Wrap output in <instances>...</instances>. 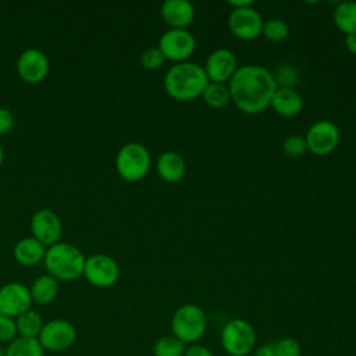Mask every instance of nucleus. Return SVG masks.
<instances>
[{
  "instance_id": "a211bd4d",
  "label": "nucleus",
  "mask_w": 356,
  "mask_h": 356,
  "mask_svg": "<svg viewBox=\"0 0 356 356\" xmlns=\"http://www.w3.org/2000/svg\"><path fill=\"white\" fill-rule=\"evenodd\" d=\"M156 170L159 177L170 184L178 182L184 178L186 171V164L184 157L172 150L163 152L156 161Z\"/></svg>"
},
{
  "instance_id": "c9c22d12",
  "label": "nucleus",
  "mask_w": 356,
  "mask_h": 356,
  "mask_svg": "<svg viewBox=\"0 0 356 356\" xmlns=\"http://www.w3.org/2000/svg\"><path fill=\"white\" fill-rule=\"evenodd\" d=\"M227 4L235 10V8H245V7H250L253 6V0H228Z\"/></svg>"
},
{
  "instance_id": "2eb2a0df",
  "label": "nucleus",
  "mask_w": 356,
  "mask_h": 356,
  "mask_svg": "<svg viewBox=\"0 0 356 356\" xmlns=\"http://www.w3.org/2000/svg\"><path fill=\"white\" fill-rule=\"evenodd\" d=\"M209 82L227 83L238 70L235 54L228 49L213 50L203 65Z\"/></svg>"
},
{
  "instance_id": "f3484780",
  "label": "nucleus",
  "mask_w": 356,
  "mask_h": 356,
  "mask_svg": "<svg viewBox=\"0 0 356 356\" xmlns=\"http://www.w3.org/2000/svg\"><path fill=\"white\" fill-rule=\"evenodd\" d=\"M270 107L282 117H295L303 108V97L295 88H277Z\"/></svg>"
},
{
  "instance_id": "e433bc0d",
  "label": "nucleus",
  "mask_w": 356,
  "mask_h": 356,
  "mask_svg": "<svg viewBox=\"0 0 356 356\" xmlns=\"http://www.w3.org/2000/svg\"><path fill=\"white\" fill-rule=\"evenodd\" d=\"M3 160H4V150H3V146L0 145V167L3 164Z\"/></svg>"
},
{
  "instance_id": "c756f323",
  "label": "nucleus",
  "mask_w": 356,
  "mask_h": 356,
  "mask_svg": "<svg viewBox=\"0 0 356 356\" xmlns=\"http://www.w3.org/2000/svg\"><path fill=\"white\" fill-rule=\"evenodd\" d=\"M164 56L159 47H149L140 54V64L143 68L154 71L164 64Z\"/></svg>"
},
{
  "instance_id": "4468645a",
  "label": "nucleus",
  "mask_w": 356,
  "mask_h": 356,
  "mask_svg": "<svg viewBox=\"0 0 356 356\" xmlns=\"http://www.w3.org/2000/svg\"><path fill=\"white\" fill-rule=\"evenodd\" d=\"M32 236L42 242L46 248L60 242L63 234V222L60 217L50 209H40L31 218Z\"/></svg>"
},
{
  "instance_id": "7ed1b4c3",
  "label": "nucleus",
  "mask_w": 356,
  "mask_h": 356,
  "mask_svg": "<svg viewBox=\"0 0 356 356\" xmlns=\"http://www.w3.org/2000/svg\"><path fill=\"white\" fill-rule=\"evenodd\" d=\"M85 254L75 245L67 242H57L47 246L44 254V267L47 274L57 281H74L83 274Z\"/></svg>"
},
{
  "instance_id": "dca6fc26",
  "label": "nucleus",
  "mask_w": 356,
  "mask_h": 356,
  "mask_svg": "<svg viewBox=\"0 0 356 356\" xmlns=\"http://www.w3.org/2000/svg\"><path fill=\"white\" fill-rule=\"evenodd\" d=\"M160 15L171 29H186L195 19V7L188 0H165Z\"/></svg>"
},
{
  "instance_id": "4be33fe9",
  "label": "nucleus",
  "mask_w": 356,
  "mask_h": 356,
  "mask_svg": "<svg viewBox=\"0 0 356 356\" xmlns=\"http://www.w3.org/2000/svg\"><path fill=\"white\" fill-rule=\"evenodd\" d=\"M15 324H17V332L19 337L38 338L44 323L42 316L38 312L29 309L15 318Z\"/></svg>"
},
{
  "instance_id": "39448f33",
  "label": "nucleus",
  "mask_w": 356,
  "mask_h": 356,
  "mask_svg": "<svg viewBox=\"0 0 356 356\" xmlns=\"http://www.w3.org/2000/svg\"><path fill=\"white\" fill-rule=\"evenodd\" d=\"M256 330L245 318L227 321L220 334L222 350L229 356H248L256 348Z\"/></svg>"
},
{
  "instance_id": "6e6552de",
  "label": "nucleus",
  "mask_w": 356,
  "mask_h": 356,
  "mask_svg": "<svg viewBox=\"0 0 356 356\" xmlns=\"http://www.w3.org/2000/svg\"><path fill=\"white\" fill-rule=\"evenodd\" d=\"M82 275L93 286L107 288L117 282L120 277V266L111 256L95 253L86 257Z\"/></svg>"
},
{
  "instance_id": "aec40b11",
  "label": "nucleus",
  "mask_w": 356,
  "mask_h": 356,
  "mask_svg": "<svg viewBox=\"0 0 356 356\" xmlns=\"http://www.w3.org/2000/svg\"><path fill=\"white\" fill-rule=\"evenodd\" d=\"M29 292L33 303L49 305L58 293V281L50 274H42L33 280Z\"/></svg>"
},
{
  "instance_id": "bb28decb",
  "label": "nucleus",
  "mask_w": 356,
  "mask_h": 356,
  "mask_svg": "<svg viewBox=\"0 0 356 356\" xmlns=\"http://www.w3.org/2000/svg\"><path fill=\"white\" fill-rule=\"evenodd\" d=\"M275 356H300L302 348L298 339L292 337H284L273 342Z\"/></svg>"
},
{
  "instance_id": "2f4dec72",
  "label": "nucleus",
  "mask_w": 356,
  "mask_h": 356,
  "mask_svg": "<svg viewBox=\"0 0 356 356\" xmlns=\"http://www.w3.org/2000/svg\"><path fill=\"white\" fill-rule=\"evenodd\" d=\"M14 125V115L7 107H0V136L7 134Z\"/></svg>"
},
{
  "instance_id": "6ab92c4d",
  "label": "nucleus",
  "mask_w": 356,
  "mask_h": 356,
  "mask_svg": "<svg viewBox=\"0 0 356 356\" xmlns=\"http://www.w3.org/2000/svg\"><path fill=\"white\" fill-rule=\"evenodd\" d=\"M46 246L33 236H25L14 245V257L22 266H35L43 261Z\"/></svg>"
},
{
  "instance_id": "412c9836",
  "label": "nucleus",
  "mask_w": 356,
  "mask_h": 356,
  "mask_svg": "<svg viewBox=\"0 0 356 356\" xmlns=\"http://www.w3.org/2000/svg\"><path fill=\"white\" fill-rule=\"evenodd\" d=\"M335 26L345 35L356 32V1H341L332 13Z\"/></svg>"
},
{
  "instance_id": "ddd939ff",
  "label": "nucleus",
  "mask_w": 356,
  "mask_h": 356,
  "mask_svg": "<svg viewBox=\"0 0 356 356\" xmlns=\"http://www.w3.org/2000/svg\"><path fill=\"white\" fill-rule=\"evenodd\" d=\"M17 72L26 83L42 82L49 72V58L40 49H25L17 58Z\"/></svg>"
},
{
  "instance_id": "f704fd0d",
  "label": "nucleus",
  "mask_w": 356,
  "mask_h": 356,
  "mask_svg": "<svg viewBox=\"0 0 356 356\" xmlns=\"http://www.w3.org/2000/svg\"><path fill=\"white\" fill-rule=\"evenodd\" d=\"M345 47L349 53L356 54V32L345 35Z\"/></svg>"
},
{
  "instance_id": "7c9ffc66",
  "label": "nucleus",
  "mask_w": 356,
  "mask_h": 356,
  "mask_svg": "<svg viewBox=\"0 0 356 356\" xmlns=\"http://www.w3.org/2000/svg\"><path fill=\"white\" fill-rule=\"evenodd\" d=\"M17 324L15 318L0 314V342L10 343L17 338Z\"/></svg>"
},
{
  "instance_id": "1a4fd4ad",
  "label": "nucleus",
  "mask_w": 356,
  "mask_h": 356,
  "mask_svg": "<svg viewBox=\"0 0 356 356\" xmlns=\"http://www.w3.org/2000/svg\"><path fill=\"white\" fill-rule=\"evenodd\" d=\"M38 339L43 349L50 352H63L74 345L76 339V330L68 320L54 318L43 324Z\"/></svg>"
},
{
  "instance_id": "f8f14e48",
  "label": "nucleus",
  "mask_w": 356,
  "mask_h": 356,
  "mask_svg": "<svg viewBox=\"0 0 356 356\" xmlns=\"http://www.w3.org/2000/svg\"><path fill=\"white\" fill-rule=\"evenodd\" d=\"M29 288L21 282H7L0 286V314L17 318L32 306Z\"/></svg>"
},
{
  "instance_id": "c85d7f7f",
  "label": "nucleus",
  "mask_w": 356,
  "mask_h": 356,
  "mask_svg": "<svg viewBox=\"0 0 356 356\" xmlns=\"http://www.w3.org/2000/svg\"><path fill=\"white\" fill-rule=\"evenodd\" d=\"M298 71L292 65H281L277 72L274 74V79L277 82L278 88H293V85L298 82Z\"/></svg>"
},
{
  "instance_id": "20e7f679",
  "label": "nucleus",
  "mask_w": 356,
  "mask_h": 356,
  "mask_svg": "<svg viewBox=\"0 0 356 356\" xmlns=\"http://www.w3.org/2000/svg\"><path fill=\"white\" fill-rule=\"evenodd\" d=\"M207 317L206 312L195 303H185L179 306L171 318V331L182 343L192 345L206 334Z\"/></svg>"
},
{
  "instance_id": "393cba45",
  "label": "nucleus",
  "mask_w": 356,
  "mask_h": 356,
  "mask_svg": "<svg viewBox=\"0 0 356 356\" xmlns=\"http://www.w3.org/2000/svg\"><path fill=\"white\" fill-rule=\"evenodd\" d=\"M186 345L182 343L178 338L171 335H164L156 339L153 345L154 356H184Z\"/></svg>"
},
{
  "instance_id": "f03ea898",
  "label": "nucleus",
  "mask_w": 356,
  "mask_h": 356,
  "mask_svg": "<svg viewBox=\"0 0 356 356\" xmlns=\"http://www.w3.org/2000/svg\"><path fill=\"white\" fill-rule=\"evenodd\" d=\"M209 79L204 68L192 61L174 64L164 75V89L175 100L189 102L202 97Z\"/></svg>"
},
{
  "instance_id": "4c0bfd02",
  "label": "nucleus",
  "mask_w": 356,
  "mask_h": 356,
  "mask_svg": "<svg viewBox=\"0 0 356 356\" xmlns=\"http://www.w3.org/2000/svg\"><path fill=\"white\" fill-rule=\"evenodd\" d=\"M0 356H6V350L0 348Z\"/></svg>"
},
{
  "instance_id": "0eeeda50",
  "label": "nucleus",
  "mask_w": 356,
  "mask_h": 356,
  "mask_svg": "<svg viewBox=\"0 0 356 356\" xmlns=\"http://www.w3.org/2000/svg\"><path fill=\"white\" fill-rule=\"evenodd\" d=\"M160 51L165 60L175 64L188 61L196 49L195 36L188 29H167L159 39Z\"/></svg>"
},
{
  "instance_id": "b1692460",
  "label": "nucleus",
  "mask_w": 356,
  "mask_h": 356,
  "mask_svg": "<svg viewBox=\"0 0 356 356\" xmlns=\"http://www.w3.org/2000/svg\"><path fill=\"white\" fill-rule=\"evenodd\" d=\"M202 99L211 108H224L231 102L228 85L209 82L202 93Z\"/></svg>"
},
{
  "instance_id": "cd10ccee",
  "label": "nucleus",
  "mask_w": 356,
  "mask_h": 356,
  "mask_svg": "<svg viewBox=\"0 0 356 356\" xmlns=\"http://www.w3.org/2000/svg\"><path fill=\"white\" fill-rule=\"evenodd\" d=\"M282 152L285 156L298 159L302 157L307 152L306 140L300 135H291L282 142Z\"/></svg>"
},
{
  "instance_id": "9b49d317",
  "label": "nucleus",
  "mask_w": 356,
  "mask_h": 356,
  "mask_svg": "<svg viewBox=\"0 0 356 356\" xmlns=\"http://www.w3.org/2000/svg\"><path fill=\"white\" fill-rule=\"evenodd\" d=\"M263 22L260 13L252 6L231 10L228 15V28L231 33L241 40H253L260 36Z\"/></svg>"
},
{
  "instance_id": "5701e85b",
  "label": "nucleus",
  "mask_w": 356,
  "mask_h": 356,
  "mask_svg": "<svg viewBox=\"0 0 356 356\" xmlns=\"http://www.w3.org/2000/svg\"><path fill=\"white\" fill-rule=\"evenodd\" d=\"M6 356H44V349L38 338L17 337L8 343Z\"/></svg>"
},
{
  "instance_id": "423d86ee",
  "label": "nucleus",
  "mask_w": 356,
  "mask_h": 356,
  "mask_svg": "<svg viewBox=\"0 0 356 356\" xmlns=\"http://www.w3.org/2000/svg\"><path fill=\"white\" fill-rule=\"evenodd\" d=\"M152 159L145 145L129 142L124 145L115 156V168L118 175L129 182L142 179L150 170Z\"/></svg>"
},
{
  "instance_id": "f257e3e1",
  "label": "nucleus",
  "mask_w": 356,
  "mask_h": 356,
  "mask_svg": "<svg viewBox=\"0 0 356 356\" xmlns=\"http://www.w3.org/2000/svg\"><path fill=\"white\" fill-rule=\"evenodd\" d=\"M277 88L274 74L257 64L238 67L228 82L231 102L245 114L264 111Z\"/></svg>"
},
{
  "instance_id": "473e14b6",
  "label": "nucleus",
  "mask_w": 356,
  "mask_h": 356,
  "mask_svg": "<svg viewBox=\"0 0 356 356\" xmlns=\"http://www.w3.org/2000/svg\"><path fill=\"white\" fill-rule=\"evenodd\" d=\"M184 356H213V352L206 345H202V343L196 342V343L188 345L185 348Z\"/></svg>"
},
{
  "instance_id": "72a5a7b5",
  "label": "nucleus",
  "mask_w": 356,
  "mask_h": 356,
  "mask_svg": "<svg viewBox=\"0 0 356 356\" xmlns=\"http://www.w3.org/2000/svg\"><path fill=\"white\" fill-rule=\"evenodd\" d=\"M254 356H275L274 355V348H273V342L270 343H263L254 348Z\"/></svg>"
},
{
  "instance_id": "9d476101",
  "label": "nucleus",
  "mask_w": 356,
  "mask_h": 356,
  "mask_svg": "<svg viewBox=\"0 0 356 356\" xmlns=\"http://www.w3.org/2000/svg\"><path fill=\"white\" fill-rule=\"evenodd\" d=\"M339 128L330 120L313 122L305 136L307 150L316 156H325L334 152L339 143Z\"/></svg>"
},
{
  "instance_id": "a878e982",
  "label": "nucleus",
  "mask_w": 356,
  "mask_h": 356,
  "mask_svg": "<svg viewBox=\"0 0 356 356\" xmlns=\"http://www.w3.org/2000/svg\"><path fill=\"white\" fill-rule=\"evenodd\" d=\"M261 35L270 42H281L288 38L289 26L281 18H270L263 22Z\"/></svg>"
}]
</instances>
